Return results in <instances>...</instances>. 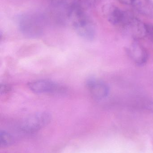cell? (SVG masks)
Segmentation results:
<instances>
[{
    "label": "cell",
    "mask_w": 153,
    "mask_h": 153,
    "mask_svg": "<svg viewBox=\"0 0 153 153\" xmlns=\"http://www.w3.org/2000/svg\"><path fill=\"white\" fill-rule=\"evenodd\" d=\"M68 14L76 33L81 37L88 40H93L96 35L93 22L85 13L84 8L79 1L68 6Z\"/></svg>",
    "instance_id": "1"
},
{
    "label": "cell",
    "mask_w": 153,
    "mask_h": 153,
    "mask_svg": "<svg viewBox=\"0 0 153 153\" xmlns=\"http://www.w3.org/2000/svg\"><path fill=\"white\" fill-rule=\"evenodd\" d=\"M14 138L13 135L6 132V131H2L0 132V143L1 146L2 147H5L11 145L13 143L14 141Z\"/></svg>",
    "instance_id": "10"
},
{
    "label": "cell",
    "mask_w": 153,
    "mask_h": 153,
    "mask_svg": "<svg viewBox=\"0 0 153 153\" xmlns=\"http://www.w3.org/2000/svg\"><path fill=\"white\" fill-rule=\"evenodd\" d=\"M105 11L108 21L112 25L120 27H122L126 21L129 14V13L110 4L106 6Z\"/></svg>",
    "instance_id": "8"
},
{
    "label": "cell",
    "mask_w": 153,
    "mask_h": 153,
    "mask_svg": "<svg viewBox=\"0 0 153 153\" xmlns=\"http://www.w3.org/2000/svg\"><path fill=\"white\" fill-rule=\"evenodd\" d=\"M55 6H63L66 4L67 0H49Z\"/></svg>",
    "instance_id": "12"
},
{
    "label": "cell",
    "mask_w": 153,
    "mask_h": 153,
    "mask_svg": "<svg viewBox=\"0 0 153 153\" xmlns=\"http://www.w3.org/2000/svg\"><path fill=\"white\" fill-rule=\"evenodd\" d=\"M28 85L31 91L37 94L59 93L63 91V88L61 85L47 79L32 81Z\"/></svg>",
    "instance_id": "4"
},
{
    "label": "cell",
    "mask_w": 153,
    "mask_h": 153,
    "mask_svg": "<svg viewBox=\"0 0 153 153\" xmlns=\"http://www.w3.org/2000/svg\"><path fill=\"white\" fill-rule=\"evenodd\" d=\"M121 27L135 39H140L146 36V25L130 14L125 23Z\"/></svg>",
    "instance_id": "5"
},
{
    "label": "cell",
    "mask_w": 153,
    "mask_h": 153,
    "mask_svg": "<svg viewBox=\"0 0 153 153\" xmlns=\"http://www.w3.org/2000/svg\"><path fill=\"white\" fill-rule=\"evenodd\" d=\"M146 36L148 37L153 43V25L152 24H146Z\"/></svg>",
    "instance_id": "11"
},
{
    "label": "cell",
    "mask_w": 153,
    "mask_h": 153,
    "mask_svg": "<svg viewBox=\"0 0 153 153\" xmlns=\"http://www.w3.org/2000/svg\"><path fill=\"white\" fill-rule=\"evenodd\" d=\"M10 90V87L7 85H1V87H0V92L1 94H4L8 92Z\"/></svg>",
    "instance_id": "13"
},
{
    "label": "cell",
    "mask_w": 153,
    "mask_h": 153,
    "mask_svg": "<svg viewBox=\"0 0 153 153\" xmlns=\"http://www.w3.org/2000/svg\"><path fill=\"white\" fill-rule=\"evenodd\" d=\"M43 17L37 13L23 14L19 18V27L25 36L31 37L38 36L43 32Z\"/></svg>",
    "instance_id": "2"
},
{
    "label": "cell",
    "mask_w": 153,
    "mask_h": 153,
    "mask_svg": "<svg viewBox=\"0 0 153 153\" xmlns=\"http://www.w3.org/2000/svg\"><path fill=\"white\" fill-rule=\"evenodd\" d=\"M86 86L91 95L97 100L106 98L109 93V88L107 85L102 80L90 78L87 80Z\"/></svg>",
    "instance_id": "6"
},
{
    "label": "cell",
    "mask_w": 153,
    "mask_h": 153,
    "mask_svg": "<svg viewBox=\"0 0 153 153\" xmlns=\"http://www.w3.org/2000/svg\"><path fill=\"white\" fill-rule=\"evenodd\" d=\"M126 52L131 60L139 66L145 64L149 57L146 49L143 45L137 43H132L128 46Z\"/></svg>",
    "instance_id": "7"
},
{
    "label": "cell",
    "mask_w": 153,
    "mask_h": 153,
    "mask_svg": "<svg viewBox=\"0 0 153 153\" xmlns=\"http://www.w3.org/2000/svg\"><path fill=\"white\" fill-rule=\"evenodd\" d=\"M122 4L129 5L141 14L153 18V3L151 0H117Z\"/></svg>",
    "instance_id": "9"
},
{
    "label": "cell",
    "mask_w": 153,
    "mask_h": 153,
    "mask_svg": "<svg viewBox=\"0 0 153 153\" xmlns=\"http://www.w3.org/2000/svg\"><path fill=\"white\" fill-rule=\"evenodd\" d=\"M51 116L47 112H39L30 115L22 121L19 126L22 133H35L46 126L51 121Z\"/></svg>",
    "instance_id": "3"
}]
</instances>
